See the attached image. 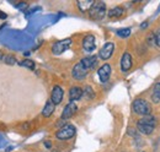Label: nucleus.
<instances>
[{
  "label": "nucleus",
  "instance_id": "1",
  "mask_svg": "<svg viewBox=\"0 0 160 152\" xmlns=\"http://www.w3.org/2000/svg\"><path fill=\"white\" fill-rule=\"evenodd\" d=\"M157 125V118L153 115H145L137 121V129L143 135H150Z\"/></svg>",
  "mask_w": 160,
  "mask_h": 152
},
{
  "label": "nucleus",
  "instance_id": "2",
  "mask_svg": "<svg viewBox=\"0 0 160 152\" xmlns=\"http://www.w3.org/2000/svg\"><path fill=\"white\" fill-rule=\"evenodd\" d=\"M132 109L136 114L142 115V116L150 115V112H152V107H150L149 102L147 99H143V98H137L133 101Z\"/></svg>",
  "mask_w": 160,
  "mask_h": 152
},
{
  "label": "nucleus",
  "instance_id": "3",
  "mask_svg": "<svg viewBox=\"0 0 160 152\" xmlns=\"http://www.w3.org/2000/svg\"><path fill=\"white\" fill-rule=\"evenodd\" d=\"M106 5L102 1H95L91 9L89 10V16L94 21H100L106 16Z\"/></svg>",
  "mask_w": 160,
  "mask_h": 152
},
{
  "label": "nucleus",
  "instance_id": "4",
  "mask_svg": "<svg viewBox=\"0 0 160 152\" xmlns=\"http://www.w3.org/2000/svg\"><path fill=\"white\" fill-rule=\"evenodd\" d=\"M77 134V129L74 125L72 124H67L64 126H62L59 130L56 133V137L60 140V141H67V140H70L75 136Z\"/></svg>",
  "mask_w": 160,
  "mask_h": 152
},
{
  "label": "nucleus",
  "instance_id": "5",
  "mask_svg": "<svg viewBox=\"0 0 160 152\" xmlns=\"http://www.w3.org/2000/svg\"><path fill=\"white\" fill-rule=\"evenodd\" d=\"M70 45H72V39H70V38H65V39L57 40V42L52 45V53H53L54 55H60V54L64 53L67 49H69Z\"/></svg>",
  "mask_w": 160,
  "mask_h": 152
},
{
  "label": "nucleus",
  "instance_id": "6",
  "mask_svg": "<svg viewBox=\"0 0 160 152\" xmlns=\"http://www.w3.org/2000/svg\"><path fill=\"white\" fill-rule=\"evenodd\" d=\"M113 52H115V44L112 42H107V43L103 44V47L100 49L99 58L101 60H108L110 58L112 57Z\"/></svg>",
  "mask_w": 160,
  "mask_h": 152
},
{
  "label": "nucleus",
  "instance_id": "7",
  "mask_svg": "<svg viewBox=\"0 0 160 152\" xmlns=\"http://www.w3.org/2000/svg\"><path fill=\"white\" fill-rule=\"evenodd\" d=\"M88 73H89V70L81 64V61H79L78 64L74 65L73 71H72V75H73V77H74L75 80L81 81V80H84V78L88 76Z\"/></svg>",
  "mask_w": 160,
  "mask_h": 152
},
{
  "label": "nucleus",
  "instance_id": "8",
  "mask_svg": "<svg viewBox=\"0 0 160 152\" xmlns=\"http://www.w3.org/2000/svg\"><path fill=\"white\" fill-rule=\"evenodd\" d=\"M82 49L86 52V53H91L96 49V39L95 36L92 35H88L85 36L82 39Z\"/></svg>",
  "mask_w": 160,
  "mask_h": 152
},
{
  "label": "nucleus",
  "instance_id": "9",
  "mask_svg": "<svg viewBox=\"0 0 160 152\" xmlns=\"http://www.w3.org/2000/svg\"><path fill=\"white\" fill-rule=\"evenodd\" d=\"M63 97H64V91L60 86H54L52 92H51V102L54 104V106H58L62 103L63 101Z\"/></svg>",
  "mask_w": 160,
  "mask_h": 152
},
{
  "label": "nucleus",
  "instance_id": "10",
  "mask_svg": "<svg viewBox=\"0 0 160 152\" xmlns=\"http://www.w3.org/2000/svg\"><path fill=\"white\" fill-rule=\"evenodd\" d=\"M132 65H133V60H132V55L126 52L123 53V55L121 58V71L122 73H127L132 69Z\"/></svg>",
  "mask_w": 160,
  "mask_h": 152
},
{
  "label": "nucleus",
  "instance_id": "11",
  "mask_svg": "<svg viewBox=\"0 0 160 152\" xmlns=\"http://www.w3.org/2000/svg\"><path fill=\"white\" fill-rule=\"evenodd\" d=\"M78 111V107L75 104V102H69L64 109H63V113H62V120H67V119H70L74 114L77 113Z\"/></svg>",
  "mask_w": 160,
  "mask_h": 152
},
{
  "label": "nucleus",
  "instance_id": "12",
  "mask_svg": "<svg viewBox=\"0 0 160 152\" xmlns=\"http://www.w3.org/2000/svg\"><path fill=\"white\" fill-rule=\"evenodd\" d=\"M111 71L112 70H111V65L110 64L101 65L100 68H99V70H98V76H99L101 82H107L108 81V78L111 76Z\"/></svg>",
  "mask_w": 160,
  "mask_h": 152
},
{
  "label": "nucleus",
  "instance_id": "13",
  "mask_svg": "<svg viewBox=\"0 0 160 152\" xmlns=\"http://www.w3.org/2000/svg\"><path fill=\"white\" fill-rule=\"evenodd\" d=\"M81 64L90 71V70H92V69H95L96 66H98V63H99V59L96 55H89V57H85L82 58L81 60Z\"/></svg>",
  "mask_w": 160,
  "mask_h": 152
},
{
  "label": "nucleus",
  "instance_id": "14",
  "mask_svg": "<svg viewBox=\"0 0 160 152\" xmlns=\"http://www.w3.org/2000/svg\"><path fill=\"white\" fill-rule=\"evenodd\" d=\"M82 98V88L79 86H73L69 91V99L70 102H75Z\"/></svg>",
  "mask_w": 160,
  "mask_h": 152
},
{
  "label": "nucleus",
  "instance_id": "15",
  "mask_svg": "<svg viewBox=\"0 0 160 152\" xmlns=\"http://www.w3.org/2000/svg\"><path fill=\"white\" fill-rule=\"evenodd\" d=\"M123 14H124V9L122 6H115L108 10L107 16L110 19H120L121 16H123Z\"/></svg>",
  "mask_w": 160,
  "mask_h": 152
},
{
  "label": "nucleus",
  "instance_id": "16",
  "mask_svg": "<svg viewBox=\"0 0 160 152\" xmlns=\"http://www.w3.org/2000/svg\"><path fill=\"white\" fill-rule=\"evenodd\" d=\"M54 109H56V106L51 102V99L49 101H47L46 102V104H44V107H43V109H42V115L44 116V118H49L53 112H54Z\"/></svg>",
  "mask_w": 160,
  "mask_h": 152
},
{
  "label": "nucleus",
  "instance_id": "17",
  "mask_svg": "<svg viewBox=\"0 0 160 152\" xmlns=\"http://www.w3.org/2000/svg\"><path fill=\"white\" fill-rule=\"evenodd\" d=\"M94 2H95L94 0H80V1L77 2V5H78V7H79V10L81 12H86V11H89L91 9Z\"/></svg>",
  "mask_w": 160,
  "mask_h": 152
},
{
  "label": "nucleus",
  "instance_id": "18",
  "mask_svg": "<svg viewBox=\"0 0 160 152\" xmlns=\"http://www.w3.org/2000/svg\"><path fill=\"white\" fill-rule=\"evenodd\" d=\"M82 97H84L85 99L91 101V99L95 98V92H94V90H92L90 86H86V87L82 90Z\"/></svg>",
  "mask_w": 160,
  "mask_h": 152
},
{
  "label": "nucleus",
  "instance_id": "19",
  "mask_svg": "<svg viewBox=\"0 0 160 152\" xmlns=\"http://www.w3.org/2000/svg\"><path fill=\"white\" fill-rule=\"evenodd\" d=\"M21 66H25V68H27V69H30V70H35V68H36V65H35V63L31 60V59H25V60H22L20 63Z\"/></svg>",
  "mask_w": 160,
  "mask_h": 152
},
{
  "label": "nucleus",
  "instance_id": "20",
  "mask_svg": "<svg viewBox=\"0 0 160 152\" xmlns=\"http://www.w3.org/2000/svg\"><path fill=\"white\" fill-rule=\"evenodd\" d=\"M117 36L121 38H127L131 36V28H120L116 31Z\"/></svg>",
  "mask_w": 160,
  "mask_h": 152
},
{
  "label": "nucleus",
  "instance_id": "21",
  "mask_svg": "<svg viewBox=\"0 0 160 152\" xmlns=\"http://www.w3.org/2000/svg\"><path fill=\"white\" fill-rule=\"evenodd\" d=\"M4 61L6 64H9V65H14L16 63V58L14 57V55H5L4 57Z\"/></svg>",
  "mask_w": 160,
  "mask_h": 152
},
{
  "label": "nucleus",
  "instance_id": "22",
  "mask_svg": "<svg viewBox=\"0 0 160 152\" xmlns=\"http://www.w3.org/2000/svg\"><path fill=\"white\" fill-rule=\"evenodd\" d=\"M153 95H155L160 99V82L155 83V86L153 88Z\"/></svg>",
  "mask_w": 160,
  "mask_h": 152
},
{
  "label": "nucleus",
  "instance_id": "23",
  "mask_svg": "<svg viewBox=\"0 0 160 152\" xmlns=\"http://www.w3.org/2000/svg\"><path fill=\"white\" fill-rule=\"evenodd\" d=\"M154 40H155V45L160 48V28L157 32H154Z\"/></svg>",
  "mask_w": 160,
  "mask_h": 152
},
{
  "label": "nucleus",
  "instance_id": "24",
  "mask_svg": "<svg viewBox=\"0 0 160 152\" xmlns=\"http://www.w3.org/2000/svg\"><path fill=\"white\" fill-rule=\"evenodd\" d=\"M148 43L152 45H155V40H154V33H150L148 37Z\"/></svg>",
  "mask_w": 160,
  "mask_h": 152
},
{
  "label": "nucleus",
  "instance_id": "25",
  "mask_svg": "<svg viewBox=\"0 0 160 152\" xmlns=\"http://www.w3.org/2000/svg\"><path fill=\"white\" fill-rule=\"evenodd\" d=\"M16 7H19L21 10H25L27 7V4L26 2H20V4H16Z\"/></svg>",
  "mask_w": 160,
  "mask_h": 152
},
{
  "label": "nucleus",
  "instance_id": "26",
  "mask_svg": "<svg viewBox=\"0 0 160 152\" xmlns=\"http://www.w3.org/2000/svg\"><path fill=\"white\" fill-rule=\"evenodd\" d=\"M152 101H153L154 103H160V99L155 95H153V93H152Z\"/></svg>",
  "mask_w": 160,
  "mask_h": 152
},
{
  "label": "nucleus",
  "instance_id": "27",
  "mask_svg": "<svg viewBox=\"0 0 160 152\" xmlns=\"http://www.w3.org/2000/svg\"><path fill=\"white\" fill-rule=\"evenodd\" d=\"M44 146H46L47 149H52V144H51L49 141H46V142H44Z\"/></svg>",
  "mask_w": 160,
  "mask_h": 152
},
{
  "label": "nucleus",
  "instance_id": "28",
  "mask_svg": "<svg viewBox=\"0 0 160 152\" xmlns=\"http://www.w3.org/2000/svg\"><path fill=\"white\" fill-rule=\"evenodd\" d=\"M0 17H1V19H2V20H5V19H6V17H8V15H6V14H4V12H1V11H0Z\"/></svg>",
  "mask_w": 160,
  "mask_h": 152
},
{
  "label": "nucleus",
  "instance_id": "29",
  "mask_svg": "<svg viewBox=\"0 0 160 152\" xmlns=\"http://www.w3.org/2000/svg\"><path fill=\"white\" fill-rule=\"evenodd\" d=\"M148 26V23L147 22H144V23H142V28H144V27H147Z\"/></svg>",
  "mask_w": 160,
  "mask_h": 152
}]
</instances>
